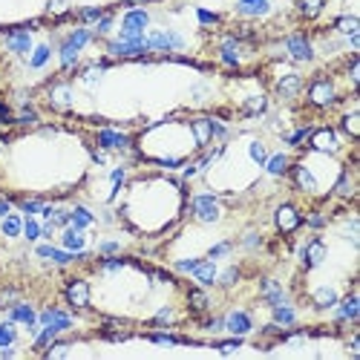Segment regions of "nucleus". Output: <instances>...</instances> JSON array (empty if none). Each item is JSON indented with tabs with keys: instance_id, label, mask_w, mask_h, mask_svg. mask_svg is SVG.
Returning a JSON list of instances; mask_svg holds the SVG:
<instances>
[{
	"instance_id": "nucleus-39",
	"label": "nucleus",
	"mask_w": 360,
	"mask_h": 360,
	"mask_svg": "<svg viewBox=\"0 0 360 360\" xmlns=\"http://www.w3.org/2000/svg\"><path fill=\"white\" fill-rule=\"evenodd\" d=\"M46 58H49V46H38L35 55H32V61H29V63H32V66H44Z\"/></svg>"
},
{
	"instance_id": "nucleus-33",
	"label": "nucleus",
	"mask_w": 360,
	"mask_h": 360,
	"mask_svg": "<svg viewBox=\"0 0 360 360\" xmlns=\"http://www.w3.org/2000/svg\"><path fill=\"white\" fill-rule=\"evenodd\" d=\"M55 334H58V332H55L52 326H46L44 332H41V334L35 337V349H46V346H49V343L55 340Z\"/></svg>"
},
{
	"instance_id": "nucleus-47",
	"label": "nucleus",
	"mask_w": 360,
	"mask_h": 360,
	"mask_svg": "<svg viewBox=\"0 0 360 360\" xmlns=\"http://www.w3.org/2000/svg\"><path fill=\"white\" fill-rule=\"evenodd\" d=\"M63 354H66V343H58V346H52V349L46 351V357H63Z\"/></svg>"
},
{
	"instance_id": "nucleus-35",
	"label": "nucleus",
	"mask_w": 360,
	"mask_h": 360,
	"mask_svg": "<svg viewBox=\"0 0 360 360\" xmlns=\"http://www.w3.org/2000/svg\"><path fill=\"white\" fill-rule=\"evenodd\" d=\"M147 340H153V343H164V346H173V343H190V340H182V337H173V334H162V332L147 334Z\"/></svg>"
},
{
	"instance_id": "nucleus-14",
	"label": "nucleus",
	"mask_w": 360,
	"mask_h": 360,
	"mask_svg": "<svg viewBox=\"0 0 360 360\" xmlns=\"http://www.w3.org/2000/svg\"><path fill=\"white\" fill-rule=\"evenodd\" d=\"M193 277L202 282V285H210V282H216V265L207 260H199V265L193 268Z\"/></svg>"
},
{
	"instance_id": "nucleus-6",
	"label": "nucleus",
	"mask_w": 360,
	"mask_h": 360,
	"mask_svg": "<svg viewBox=\"0 0 360 360\" xmlns=\"http://www.w3.org/2000/svg\"><path fill=\"white\" fill-rule=\"evenodd\" d=\"M66 300H69L75 308H87V306H90V288H87V282H81V279L69 282V285H66Z\"/></svg>"
},
{
	"instance_id": "nucleus-21",
	"label": "nucleus",
	"mask_w": 360,
	"mask_h": 360,
	"mask_svg": "<svg viewBox=\"0 0 360 360\" xmlns=\"http://www.w3.org/2000/svg\"><path fill=\"white\" fill-rule=\"evenodd\" d=\"M337 303V291L334 288H317L314 291V306L317 308H332Z\"/></svg>"
},
{
	"instance_id": "nucleus-62",
	"label": "nucleus",
	"mask_w": 360,
	"mask_h": 360,
	"mask_svg": "<svg viewBox=\"0 0 360 360\" xmlns=\"http://www.w3.org/2000/svg\"><path fill=\"white\" fill-rule=\"evenodd\" d=\"M245 3H257V0H239V6H245Z\"/></svg>"
},
{
	"instance_id": "nucleus-52",
	"label": "nucleus",
	"mask_w": 360,
	"mask_h": 360,
	"mask_svg": "<svg viewBox=\"0 0 360 360\" xmlns=\"http://www.w3.org/2000/svg\"><path fill=\"white\" fill-rule=\"evenodd\" d=\"M20 124H32V121H38V113H32V110H26V113H23V116L18 118Z\"/></svg>"
},
{
	"instance_id": "nucleus-40",
	"label": "nucleus",
	"mask_w": 360,
	"mask_h": 360,
	"mask_svg": "<svg viewBox=\"0 0 360 360\" xmlns=\"http://www.w3.org/2000/svg\"><path fill=\"white\" fill-rule=\"evenodd\" d=\"M104 18V9H95V6H90V9H81V20H87V23H92V20H101Z\"/></svg>"
},
{
	"instance_id": "nucleus-9",
	"label": "nucleus",
	"mask_w": 360,
	"mask_h": 360,
	"mask_svg": "<svg viewBox=\"0 0 360 360\" xmlns=\"http://www.w3.org/2000/svg\"><path fill=\"white\" fill-rule=\"evenodd\" d=\"M225 329L228 332H234L236 337H242V334L251 332V317L245 314V311H234V314L225 320Z\"/></svg>"
},
{
	"instance_id": "nucleus-30",
	"label": "nucleus",
	"mask_w": 360,
	"mask_h": 360,
	"mask_svg": "<svg viewBox=\"0 0 360 360\" xmlns=\"http://www.w3.org/2000/svg\"><path fill=\"white\" fill-rule=\"evenodd\" d=\"M320 9H323V0H300V12H303L306 18L320 15Z\"/></svg>"
},
{
	"instance_id": "nucleus-23",
	"label": "nucleus",
	"mask_w": 360,
	"mask_h": 360,
	"mask_svg": "<svg viewBox=\"0 0 360 360\" xmlns=\"http://www.w3.org/2000/svg\"><path fill=\"white\" fill-rule=\"evenodd\" d=\"M193 135H196V144L199 147H205L207 141H210V121L207 118H199V121H193Z\"/></svg>"
},
{
	"instance_id": "nucleus-37",
	"label": "nucleus",
	"mask_w": 360,
	"mask_h": 360,
	"mask_svg": "<svg viewBox=\"0 0 360 360\" xmlns=\"http://www.w3.org/2000/svg\"><path fill=\"white\" fill-rule=\"evenodd\" d=\"M41 231H44V228L38 225L35 219H26V222H23V234H26V239H32V242L41 236Z\"/></svg>"
},
{
	"instance_id": "nucleus-17",
	"label": "nucleus",
	"mask_w": 360,
	"mask_h": 360,
	"mask_svg": "<svg viewBox=\"0 0 360 360\" xmlns=\"http://www.w3.org/2000/svg\"><path fill=\"white\" fill-rule=\"evenodd\" d=\"M262 297L268 300L271 306H279V303H285V291H282L274 279H265V282H262Z\"/></svg>"
},
{
	"instance_id": "nucleus-41",
	"label": "nucleus",
	"mask_w": 360,
	"mask_h": 360,
	"mask_svg": "<svg viewBox=\"0 0 360 360\" xmlns=\"http://www.w3.org/2000/svg\"><path fill=\"white\" fill-rule=\"evenodd\" d=\"M173 320H176V314H173V308H162V311L156 314V320H153V323H156V326H167V323H173Z\"/></svg>"
},
{
	"instance_id": "nucleus-27",
	"label": "nucleus",
	"mask_w": 360,
	"mask_h": 360,
	"mask_svg": "<svg viewBox=\"0 0 360 360\" xmlns=\"http://www.w3.org/2000/svg\"><path fill=\"white\" fill-rule=\"evenodd\" d=\"M294 176H297V185H300L303 190H314V188H317L314 176H311L306 167H294Z\"/></svg>"
},
{
	"instance_id": "nucleus-13",
	"label": "nucleus",
	"mask_w": 360,
	"mask_h": 360,
	"mask_svg": "<svg viewBox=\"0 0 360 360\" xmlns=\"http://www.w3.org/2000/svg\"><path fill=\"white\" fill-rule=\"evenodd\" d=\"M300 87H303L300 75H285V78H279V84H277V95L279 98H294L300 92Z\"/></svg>"
},
{
	"instance_id": "nucleus-7",
	"label": "nucleus",
	"mask_w": 360,
	"mask_h": 360,
	"mask_svg": "<svg viewBox=\"0 0 360 360\" xmlns=\"http://www.w3.org/2000/svg\"><path fill=\"white\" fill-rule=\"evenodd\" d=\"M300 225V213H297V207H291V205H282L277 210V228L279 231H285V234H291V231H297Z\"/></svg>"
},
{
	"instance_id": "nucleus-32",
	"label": "nucleus",
	"mask_w": 360,
	"mask_h": 360,
	"mask_svg": "<svg viewBox=\"0 0 360 360\" xmlns=\"http://www.w3.org/2000/svg\"><path fill=\"white\" fill-rule=\"evenodd\" d=\"M15 337H18L15 323H3V326H0V346H12V343H15Z\"/></svg>"
},
{
	"instance_id": "nucleus-5",
	"label": "nucleus",
	"mask_w": 360,
	"mask_h": 360,
	"mask_svg": "<svg viewBox=\"0 0 360 360\" xmlns=\"http://www.w3.org/2000/svg\"><path fill=\"white\" fill-rule=\"evenodd\" d=\"M147 49H182V38L176 32H153L150 38H144Z\"/></svg>"
},
{
	"instance_id": "nucleus-54",
	"label": "nucleus",
	"mask_w": 360,
	"mask_h": 360,
	"mask_svg": "<svg viewBox=\"0 0 360 360\" xmlns=\"http://www.w3.org/2000/svg\"><path fill=\"white\" fill-rule=\"evenodd\" d=\"M0 121H6V124L12 121V113H9V107H6L3 101H0Z\"/></svg>"
},
{
	"instance_id": "nucleus-34",
	"label": "nucleus",
	"mask_w": 360,
	"mask_h": 360,
	"mask_svg": "<svg viewBox=\"0 0 360 360\" xmlns=\"http://www.w3.org/2000/svg\"><path fill=\"white\" fill-rule=\"evenodd\" d=\"M239 12H245V15H265V12H268V0H257V3H245V6H239Z\"/></svg>"
},
{
	"instance_id": "nucleus-22",
	"label": "nucleus",
	"mask_w": 360,
	"mask_h": 360,
	"mask_svg": "<svg viewBox=\"0 0 360 360\" xmlns=\"http://www.w3.org/2000/svg\"><path fill=\"white\" fill-rule=\"evenodd\" d=\"M9 317H12V323H26V326H35V311H32L29 306H12Z\"/></svg>"
},
{
	"instance_id": "nucleus-3",
	"label": "nucleus",
	"mask_w": 360,
	"mask_h": 360,
	"mask_svg": "<svg viewBox=\"0 0 360 360\" xmlns=\"http://www.w3.org/2000/svg\"><path fill=\"white\" fill-rule=\"evenodd\" d=\"M193 213H196L202 222H216V219H219V205H216V196H210V193L196 196V199H193Z\"/></svg>"
},
{
	"instance_id": "nucleus-2",
	"label": "nucleus",
	"mask_w": 360,
	"mask_h": 360,
	"mask_svg": "<svg viewBox=\"0 0 360 360\" xmlns=\"http://www.w3.org/2000/svg\"><path fill=\"white\" fill-rule=\"evenodd\" d=\"M308 98H311V104H314V107H329V104H334V98H337L334 84L329 81V78L314 81L311 87H308Z\"/></svg>"
},
{
	"instance_id": "nucleus-44",
	"label": "nucleus",
	"mask_w": 360,
	"mask_h": 360,
	"mask_svg": "<svg viewBox=\"0 0 360 360\" xmlns=\"http://www.w3.org/2000/svg\"><path fill=\"white\" fill-rule=\"evenodd\" d=\"M236 277H239V268H228L225 274L219 277V282H222V285H234V282H236Z\"/></svg>"
},
{
	"instance_id": "nucleus-29",
	"label": "nucleus",
	"mask_w": 360,
	"mask_h": 360,
	"mask_svg": "<svg viewBox=\"0 0 360 360\" xmlns=\"http://www.w3.org/2000/svg\"><path fill=\"white\" fill-rule=\"evenodd\" d=\"M20 231H23L20 216H6V219H3V234H6V236H18Z\"/></svg>"
},
{
	"instance_id": "nucleus-38",
	"label": "nucleus",
	"mask_w": 360,
	"mask_h": 360,
	"mask_svg": "<svg viewBox=\"0 0 360 360\" xmlns=\"http://www.w3.org/2000/svg\"><path fill=\"white\" fill-rule=\"evenodd\" d=\"M190 308H196V311H205L207 308V297L202 294V291H190Z\"/></svg>"
},
{
	"instance_id": "nucleus-51",
	"label": "nucleus",
	"mask_w": 360,
	"mask_h": 360,
	"mask_svg": "<svg viewBox=\"0 0 360 360\" xmlns=\"http://www.w3.org/2000/svg\"><path fill=\"white\" fill-rule=\"evenodd\" d=\"M308 225H311V228H323L326 219H323L320 213H311V216H308Z\"/></svg>"
},
{
	"instance_id": "nucleus-16",
	"label": "nucleus",
	"mask_w": 360,
	"mask_h": 360,
	"mask_svg": "<svg viewBox=\"0 0 360 360\" xmlns=\"http://www.w3.org/2000/svg\"><path fill=\"white\" fill-rule=\"evenodd\" d=\"M357 314H360V297L349 294L346 303L340 306V311H337V320H357Z\"/></svg>"
},
{
	"instance_id": "nucleus-36",
	"label": "nucleus",
	"mask_w": 360,
	"mask_h": 360,
	"mask_svg": "<svg viewBox=\"0 0 360 360\" xmlns=\"http://www.w3.org/2000/svg\"><path fill=\"white\" fill-rule=\"evenodd\" d=\"M343 127H346V133H349V135H357L360 133V116H357V113L346 116V118H343Z\"/></svg>"
},
{
	"instance_id": "nucleus-56",
	"label": "nucleus",
	"mask_w": 360,
	"mask_h": 360,
	"mask_svg": "<svg viewBox=\"0 0 360 360\" xmlns=\"http://www.w3.org/2000/svg\"><path fill=\"white\" fill-rule=\"evenodd\" d=\"M116 251H118L116 242H104V245H101V254H104V257H107V254H116Z\"/></svg>"
},
{
	"instance_id": "nucleus-20",
	"label": "nucleus",
	"mask_w": 360,
	"mask_h": 360,
	"mask_svg": "<svg viewBox=\"0 0 360 360\" xmlns=\"http://www.w3.org/2000/svg\"><path fill=\"white\" fill-rule=\"evenodd\" d=\"M69 222H72V228H75V231H84V228L92 225V213L87 210V207H75V210L69 213Z\"/></svg>"
},
{
	"instance_id": "nucleus-18",
	"label": "nucleus",
	"mask_w": 360,
	"mask_h": 360,
	"mask_svg": "<svg viewBox=\"0 0 360 360\" xmlns=\"http://www.w3.org/2000/svg\"><path fill=\"white\" fill-rule=\"evenodd\" d=\"M38 257L55 260L58 265H66V262H72V254H69V251H58V248H52V245H38Z\"/></svg>"
},
{
	"instance_id": "nucleus-19",
	"label": "nucleus",
	"mask_w": 360,
	"mask_h": 360,
	"mask_svg": "<svg viewBox=\"0 0 360 360\" xmlns=\"http://www.w3.org/2000/svg\"><path fill=\"white\" fill-rule=\"evenodd\" d=\"M294 320H297V314H294L291 306H285V303L274 306V323L277 326H294Z\"/></svg>"
},
{
	"instance_id": "nucleus-24",
	"label": "nucleus",
	"mask_w": 360,
	"mask_h": 360,
	"mask_svg": "<svg viewBox=\"0 0 360 360\" xmlns=\"http://www.w3.org/2000/svg\"><path fill=\"white\" fill-rule=\"evenodd\" d=\"M63 248H66V251H84L81 231H75V228H72V231H66V234H63Z\"/></svg>"
},
{
	"instance_id": "nucleus-55",
	"label": "nucleus",
	"mask_w": 360,
	"mask_h": 360,
	"mask_svg": "<svg viewBox=\"0 0 360 360\" xmlns=\"http://www.w3.org/2000/svg\"><path fill=\"white\" fill-rule=\"evenodd\" d=\"M66 0H49V12H63Z\"/></svg>"
},
{
	"instance_id": "nucleus-15",
	"label": "nucleus",
	"mask_w": 360,
	"mask_h": 360,
	"mask_svg": "<svg viewBox=\"0 0 360 360\" xmlns=\"http://www.w3.org/2000/svg\"><path fill=\"white\" fill-rule=\"evenodd\" d=\"M323 257H326V245L320 242V239H314V242H308V248H306V265L308 268H317L320 262H323Z\"/></svg>"
},
{
	"instance_id": "nucleus-4",
	"label": "nucleus",
	"mask_w": 360,
	"mask_h": 360,
	"mask_svg": "<svg viewBox=\"0 0 360 360\" xmlns=\"http://www.w3.org/2000/svg\"><path fill=\"white\" fill-rule=\"evenodd\" d=\"M285 49L294 61H311V58H314V49H311L306 35H291L285 41Z\"/></svg>"
},
{
	"instance_id": "nucleus-12",
	"label": "nucleus",
	"mask_w": 360,
	"mask_h": 360,
	"mask_svg": "<svg viewBox=\"0 0 360 360\" xmlns=\"http://www.w3.org/2000/svg\"><path fill=\"white\" fill-rule=\"evenodd\" d=\"M147 23H150V15H147V12H141V9H133V12H127V15H124V23H121V29L141 32Z\"/></svg>"
},
{
	"instance_id": "nucleus-57",
	"label": "nucleus",
	"mask_w": 360,
	"mask_h": 360,
	"mask_svg": "<svg viewBox=\"0 0 360 360\" xmlns=\"http://www.w3.org/2000/svg\"><path fill=\"white\" fill-rule=\"evenodd\" d=\"M207 329L219 332V329H225V320H222V317H216V320H210V323H207Z\"/></svg>"
},
{
	"instance_id": "nucleus-26",
	"label": "nucleus",
	"mask_w": 360,
	"mask_h": 360,
	"mask_svg": "<svg viewBox=\"0 0 360 360\" xmlns=\"http://www.w3.org/2000/svg\"><path fill=\"white\" fill-rule=\"evenodd\" d=\"M334 26L340 29V32H346V35H351V32H357V29H360V20L354 18V15H346V18L334 20Z\"/></svg>"
},
{
	"instance_id": "nucleus-49",
	"label": "nucleus",
	"mask_w": 360,
	"mask_h": 360,
	"mask_svg": "<svg viewBox=\"0 0 360 360\" xmlns=\"http://www.w3.org/2000/svg\"><path fill=\"white\" fill-rule=\"evenodd\" d=\"M110 26H113V15H104V18L98 20V32L104 35V32H110Z\"/></svg>"
},
{
	"instance_id": "nucleus-45",
	"label": "nucleus",
	"mask_w": 360,
	"mask_h": 360,
	"mask_svg": "<svg viewBox=\"0 0 360 360\" xmlns=\"http://www.w3.org/2000/svg\"><path fill=\"white\" fill-rule=\"evenodd\" d=\"M308 133H311V130H308V127H303V130H297V133H288V135H285V141H288V144H300Z\"/></svg>"
},
{
	"instance_id": "nucleus-42",
	"label": "nucleus",
	"mask_w": 360,
	"mask_h": 360,
	"mask_svg": "<svg viewBox=\"0 0 360 360\" xmlns=\"http://www.w3.org/2000/svg\"><path fill=\"white\" fill-rule=\"evenodd\" d=\"M251 159H254V162H260V164H265L268 153H265V147H262V144H251Z\"/></svg>"
},
{
	"instance_id": "nucleus-31",
	"label": "nucleus",
	"mask_w": 360,
	"mask_h": 360,
	"mask_svg": "<svg viewBox=\"0 0 360 360\" xmlns=\"http://www.w3.org/2000/svg\"><path fill=\"white\" fill-rule=\"evenodd\" d=\"M265 104H268V101L262 98V95H257V98H251L248 101V104H245V116H260V113H265Z\"/></svg>"
},
{
	"instance_id": "nucleus-58",
	"label": "nucleus",
	"mask_w": 360,
	"mask_h": 360,
	"mask_svg": "<svg viewBox=\"0 0 360 360\" xmlns=\"http://www.w3.org/2000/svg\"><path fill=\"white\" fill-rule=\"evenodd\" d=\"M236 346H239V340H231V343H219V349H222V351H234Z\"/></svg>"
},
{
	"instance_id": "nucleus-10",
	"label": "nucleus",
	"mask_w": 360,
	"mask_h": 360,
	"mask_svg": "<svg viewBox=\"0 0 360 360\" xmlns=\"http://www.w3.org/2000/svg\"><path fill=\"white\" fill-rule=\"evenodd\" d=\"M6 46H9L12 52L23 55V52H29V49H32V38H29V32H20V29H12V32H9V38H6Z\"/></svg>"
},
{
	"instance_id": "nucleus-1",
	"label": "nucleus",
	"mask_w": 360,
	"mask_h": 360,
	"mask_svg": "<svg viewBox=\"0 0 360 360\" xmlns=\"http://www.w3.org/2000/svg\"><path fill=\"white\" fill-rule=\"evenodd\" d=\"M90 32L87 29H78V32H72L69 38H66V44L61 46V63L63 66H72L75 63V58H78V49H84V46L90 44Z\"/></svg>"
},
{
	"instance_id": "nucleus-8",
	"label": "nucleus",
	"mask_w": 360,
	"mask_h": 360,
	"mask_svg": "<svg viewBox=\"0 0 360 360\" xmlns=\"http://www.w3.org/2000/svg\"><path fill=\"white\" fill-rule=\"evenodd\" d=\"M311 147H314V150H323V153L334 150V147H337V133H334L332 127H323V130H317V133L311 135Z\"/></svg>"
},
{
	"instance_id": "nucleus-46",
	"label": "nucleus",
	"mask_w": 360,
	"mask_h": 360,
	"mask_svg": "<svg viewBox=\"0 0 360 360\" xmlns=\"http://www.w3.org/2000/svg\"><path fill=\"white\" fill-rule=\"evenodd\" d=\"M199 265V260H182L176 262V271H185V274H193V268Z\"/></svg>"
},
{
	"instance_id": "nucleus-50",
	"label": "nucleus",
	"mask_w": 360,
	"mask_h": 360,
	"mask_svg": "<svg viewBox=\"0 0 360 360\" xmlns=\"http://www.w3.org/2000/svg\"><path fill=\"white\" fill-rule=\"evenodd\" d=\"M228 251H231V245H228V242H222V245H216L213 251H210V260H216V257H222V254H228Z\"/></svg>"
},
{
	"instance_id": "nucleus-28",
	"label": "nucleus",
	"mask_w": 360,
	"mask_h": 360,
	"mask_svg": "<svg viewBox=\"0 0 360 360\" xmlns=\"http://www.w3.org/2000/svg\"><path fill=\"white\" fill-rule=\"evenodd\" d=\"M52 104L55 107H69V87L66 84H58L52 90Z\"/></svg>"
},
{
	"instance_id": "nucleus-48",
	"label": "nucleus",
	"mask_w": 360,
	"mask_h": 360,
	"mask_svg": "<svg viewBox=\"0 0 360 360\" xmlns=\"http://www.w3.org/2000/svg\"><path fill=\"white\" fill-rule=\"evenodd\" d=\"M196 15H199L202 23H216V20H219V15H213V12H207V9H199Z\"/></svg>"
},
{
	"instance_id": "nucleus-43",
	"label": "nucleus",
	"mask_w": 360,
	"mask_h": 360,
	"mask_svg": "<svg viewBox=\"0 0 360 360\" xmlns=\"http://www.w3.org/2000/svg\"><path fill=\"white\" fill-rule=\"evenodd\" d=\"M44 202H35V199H26V202H23V210H26V213H44Z\"/></svg>"
},
{
	"instance_id": "nucleus-11",
	"label": "nucleus",
	"mask_w": 360,
	"mask_h": 360,
	"mask_svg": "<svg viewBox=\"0 0 360 360\" xmlns=\"http://www.w3.org/2000/svg\"><path fill=\"white\" fill-rule=\"evenodd\" d=\"M98 144L101 147H116V150H127L130 147V138L116 130H98Z\"/></svg>"
},
{
	"instance_id": "nucleus-60",
	"label": "nucleus",
	"mask_w": 360,
	"mask_h": 360,
	"mask_svg": "<svg viewBox=\"0 0 360 360\" xmlns=\"http://www.w3.org/2000/svg\"><path fill=\"white\" fill-rule=\"evenodd\" d=\"M121 179H124V170H116V173H113V185H116V188L121 185Z\"/></svg>"
},
{
	"instance_id": "nucleus-61",
	"label": "nucleus",
	"mask_w": 360,
	"mask_h": 360,
	"mask_svg": "<svg viewBox=\"0 0 360 360\" xmlns=\"http://www.w3.org/2000/svg\"><path fill=\"white\" fill-rule=\"evenodd\" d=\"M6 210H9V202H0V216H6Z\"/></svg>"
},
{
	"instance_id": "nucleus-53",
	"label": "nucleus",
	"mask_w": 360,
	"mask_h": 360,
	"mask_svg": "<svg viewBox=\"0 0 360 360\" xmlns=\"http://www.w3.org/2000/svg\"><path fill=\"white\" fill-rule=\"evenodd\" d=\"M124 265V260H104V271H116Z\"/></svg>"
},
{
	"instance_id": "nucleus-25",
	"label": "nucleus",
	"mask_w": 360,
	"mask_h": 360,
	"mask_svg": "<svg viewBox=\"0 0 360 360\" xmlns=\"http://www.w3.org/2000/svg\"><path fill=\"white\" fill-rule=\"evenodd\" d=\"M265 167H268V173H274V176L285 173L288 170V156L279 153V156H274V159H265Z\"/></svg>"
},
{
	"instance_id": "nucleus-59",
	"label": "nucleus",
	"mask_w": 360,
	"mask_h": 360,
	"mask_svg": "<svg viewBox=\"0 0 360 360\" xmlns=\"http://www.w3.org/2000/svg\"><path fill=\"white\" fill-rule=\"evenodd\" d=\"M257 242H260V236H257V234H248V236H245V245H248V248H254Z\"/></svg>"
}]
</instances>
